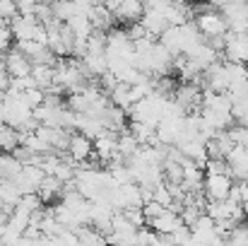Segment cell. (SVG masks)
<instances>
[{"instance_id":"4316f807","label":"cell","mask_w":248,"mask_h":246,"mask_svg":"<svg viewBox=\"0 0 248 246\" xmlns=\"http://www.w3.org/2000/svg\"><path fill=\"white\" fill-rule=\"evenodd\" d=\"M12 39H15V34H12L10 24H0V53L10 51V46H12Z\"/></svg>"},{"instance_id":"484cf974","label":"cell","mask_w":248,"mask_h":246,"mask_svg":"<svg viewBox=\"0 0 248 246\" xmlns=\"http://www.w3.org/2000/svg\"><path fill=\"white\" fill-rule=\"evenodd\" d=\"M58 246H80V237H78V232H73V230H63L58 237H53Z\"/></svg>"},{"instance_id":"8fae6325","label":"cell","mask_w":248,"mask_h":246,"mask_svg":"<svg viewBox=\"0 0 248 246\" xmlns=\"http://www.w3.org/2000/svg\"><path fill=\"white\" fill-rule=\"evenodd\" d=\"M94 155L106 164L113 162V157L118 155V133L106 131L101 138H96L94 140Z\"/></svg>"},{"instance_id":"277c9868","label":"cell","mask_w":248,"mask_h":246,"mask_svg":"<svg viewBox=\"0 0 248 246\" xmlns=\"http://www.w3.org/2000/svg\"><path fill=\"white\" fill-rule=\"evenodd\" d=\"M232 188H234V181L232 176L227 174H205V198L210 203H222V200H229L232 196Z\"/></svg>"},{"instance_id":"52a82bcc","label":"cell","mask_w":248,"mask_h":246,"mask_svg":"<svg viewBox=\"0 0 248 246\" xmlns=\"http://www.w3.org/2000/svg\"><path fill=\"white\" fill-rule=\"evenodd\" d=\"M147 227L155 230L159 237H171V234H176V232H178L181 227H186V225H183V220H181V213L166 210V213H162L157 220H152Z\"/></svg>"},{"instance_id":"d6986e66","label":"cell","mask_w":248,"mask_h":246,"mask_svg":"<svg viewBox=\"0 0 248 246\" xmlns=\"http://www.w3.org/2000/svg\"><path fill=\"white\" fill-rule=\"evenodd\" d=\"M31 78L36 80L39 84V89H48L51 84H53V78H56V68H51V66H34L31 68Z\"/></svg>"},{"instance_id":"9a60e30c","label":"cell","mask_w":248,"mask_h":246,"mask_svg":"<svg viewBox=\"0 0 248 246\" xmlns=\"http://www.w3.org/2000/svg\"><path fill=\"white\" fill-rule=\"evenodd\" d=\"M145 15V5L138 2V0H121V7L116 10V22H128V24H135L140 22Z\"/></svg>"},{"instance_id":"4fadbf2b","label":"cell","mask_w":248,"mask_h":246,"mask_svg":"<svg viewBox=\"0 0 248 246\" xmlns=\"http://www.w3.org/2000/svg\"><path fill=\"white\" fill-rule=\"evenodd\" d=\"M227 164H229V169H232V176H236L239 181H248V148L236 145V148L229 152Z\"/></svg>"},{"instance_id":"e0dca14e","label":"cell","mask_w":248,"mask_h":246,"mask_svg":"<svg viewBox=\"0 0 248 246\" xmlns=\"http://www.w3.org/2000/svg\"><path fill=\"white\" fill-rule=\"evenodd\" d=\"M140 143L135 140V135L130 133V131H123V133H118V155L128 162V160H133L138 152H140Z\"/></svg>"},{"instance_id":"7a4b0ae2","label":"cell","mask_w":248,"mask_h":246,"mask_svg":"<svg viewBox=\"0 0 248 246\" xmlns=\"http://www.w3.org/2000/svg\"><path fill=\"white\" fill-rule=\"evenodd\" d=\"M195 27L202 36H207L210 41L212 39H219V36H227L229 27H227V19L222 17V12L210 5V7H195Z\"/></svg>"},{"instance_id":"ac0fdd59","label":"cell","mask_w":248,"mask_h":246,"mask_svg":"<svg viewBox=\"0 0 248 246\" xmlns=\"http://www.w3.org/2000/svg\"><path fill=\"white\" fill-rule=\"evenodd\" d=\"M89 22H92V27H94L96 32H106V29L116 22V17H113L104 5H96V2H94V7H92V12H89Z\"/></svg>"},{"instance_id":"ba28073f","label":"cell","mask_w":248,"mask_h":246,"mask_svg":"<svg viewBox=\"0 0 248 246\" xmlns=\"http://www.w3.org/2000/svg\"><path fill=\"white\" fill-rule=\"evenodd\" d=\"M190 234H193V242L198 246H210L217 239V222L207 215H202L193 227H190Z\"/></svg>"},{"instance_id":"f1b7e54d","label":"cell","mask_w":248,"mask_h":246,"mask_svg":"<svg viewBox=\"0 0 248 246\" xmlns=\"http://www.w3.org/2000/svg\"><path fill=\"white\" fill-rule=\"evenodd\" d=\"M36 2H31V0H22V2H17V12L22 15V17H34L36 15Z\"/></svg>"},{"instance_id":"f546056e","label":"cell","mask_w":248,"mask_h":246,"mask_svg":"<svg viewBox=\"0 0 248 246\" xmlns=\"http://www.w3.org/2000/svg\"><path fill=\"white\" fill-rule=\"evenodd\" d=\"M10 82H12V78H10L7 73H0V97H5V94H7Z\"/></svg>"},{"instance_id":"e575fe53","label":"cell","mask_w":248,"mask_h":246,"mask_svg":"<svg viewBox=\"0 0 248 246\" xmlns=\"http://www.w3.org/2000/svg\"><path fill=\"white\" fill-rule=\"evenodd\" d=\"M0 246H2V244H0Z\"/></svg>"},{"instance_id":"836d02e7","label":"cell","mask_w":248,"mask_h":246,"mask_svg":"<svg viewBox=\"0 0 248 246\" xmlns=\"http://www.w3.org/2000/svg\"><path fill=\"white\" fill-rule=\"evenodd\" d=\"M246 68H248V63H246Z\"/></svg>"},{"instance_id":"5b68a950","label":"cell","mask_w":248,"mask_h":246,"mask_svg":"<svg viewBox=\"0 0 248 246\" xmlns=\"http://www.w3.org/2000/svg\"><path fill=\"white\" fill-rule=\"evenodd\" d=\"M222 56L227 58V63L246 66L248 63V34H232V32H227Z\"/></svg>"},{"instance_id":"7402d4cb","label":"cell","mask_w":248,"mask_h":246,"mask_svg":"<svg viewBox=\"0 0 248 246\" xmlns=\"http://www.w3.org/2000/svg\"><path fill=\"white\" fill-rule=\"evenodd\" d=\"M155 203H159L162 208H166V210H171L173 205H176V200H173V196H171V191L166 188V183H162V186H157L155 191Z\"/></svg>"},{"instance_id":"d6a6232c","label":"cell","mask_w":248,"mask_h":246,"mask_svg":"<svg viewBox=\"0 0 248 246\" xmlns=\"http://www.w3.org/2000/svg\"><path fill=\"white\" fill-rule=\"evenodd\" d=\"M0 210H2V205H0Z\"/></svg>"},{"instance_id":"1f68e13d","label":"cell","mask_w":248,"mask_h":246,"mask_svg":"<svg viewBox=\"0 0 248 246\" xmlns=\"http://www.w3.org/2000/svg\"><path fill=\"white\" fill-rule=\"evenodd\" d=\"M2 157H5V152H2V150H0V160H2Z\"/></svg>"},{"instance_id":"ffe728a7","label":"cell","mask_w":248,"mask_h":246,"mask_svg":"<svg viewBox=\"0 0 248 246\" xmlns=\"http://www.w3.org/2000/svg\"><path fill=\"white\" fill-rule=\"evenodd\" d=\"M17 148H19V133L5 126V128L0 131V150H2L5 155H12Z\"/></svg>"},{"instance_id":"cb8c5ba5","label":"cell","mask_w":248,"mask_h":246,"mask_svg":"<svg viewBox=\"0 0 248 246\" xmlns=\"http://www.w3.org/2000/svg\"><path fill=\"white\" fill-rule=\"evenodd\" d=\"M17 2L12 0H0V19H5V24H10L15 17H17Z\"/></svg>"},{"instance_id":"6da1fadb","label":"cell","mask_w":248,"mask_h":246,"mask_svg":"<svg viewBox=\"0 0 248 246\" xmlns=\"http://www.w3.org/2000/svg\"><path fill=\"white\" fill-rule=\"evenodd\" d=\"M159 44L164 46L173 58H178V56H188L198 44H202V34L198 32L195 22H188L183 27H169L164 34H162V41Z\"/></svg>"},{"instance_id":"8992f818","label":"cell","mask_w":248,"mask_h":246,"mask_svg":"<svg viewBox=\"0 0 248 246\" xmlns=\"http://www.w3.org/2000/svg\"><path fill=\"white\" fill-rule=\"evenodd\" d=\"M219 56H222V53H217V51H215L207 41H202V44H198V46H195V49H193V51L186 56V58H188V61H193V63H195L202 73H207L212 66H217V63H219Z\"/></svg>"},{"instance_id":"5bb4252c","label":"cell","mask_w":248,"mask_h":246,"mask_svg":"<svg viewBox=\"0 0 248 246\" xmlns=\"http://www.w3.org/2000/svg\"><path fill=\"white\" fill-rule=\"evenodd\" d=\"M140 24L145 27V32L150 34V36H162L166 29H169V22H166V15L164 12H157V10H145V15H142V19H140Z\"/></svg>"},{"instance_id":"30bf717a","label":"cell","mask_w":248,"mask_h":246,"mask_svg":"<svg viewBox=\"0 0 248 246\" xmlns=\"http://www.w3.org/2000/svg\"><path fill=\"white\" fill-rule=\"evenodd\" d=\"M5 63H7V75L12 80H22V78H29L31 75V61L27 56H22L17 49H12L7 56H5Z\"/></svg>"},{"instance_id":"3957f363","label":"cell","mask_w":248,"mask_h":246,"mask_svg":"<svg viewBox=\"0 0 248 246\" xmlns=\"http://www.w3.org/2000/svg\"><path fill=\"white\" fill-rule=\"evenodd\" d=\"M222 17L227 19V27L232 34H248V2H222V5H215Z\"/></svg>"},{"instance_id":"4dcf8cb0","label":"cell","mask_w":248,"mask_h":246,"mask_svg":"<svg viewBox=\"0 0 248 246\" xmlns=\"http://www.w3.org/2000/svg\"><path fill=\"white\" fill-rule=\"evenodd\" d=\"M210 246H229V239H219V237H217V239H215Z\"/></svg>"},{"instance_id":"44dd1931","label":"cell","mask_w":248,"mask_h":246,"mask_svg":"<svg viewBox=\"0 0 248 246\" xmlns=\"http://www.w3.org/2000/svg\"><path fill=\"white\" fill-rule=\"evenodd\" d=\"M17 208H22V210H27V213L31 215V213H36V210H41V208H44V200L39 198V193H27V196H22V198H19Z\"/></svg>"},{"instance_id":"9c48e42d","label":"cell","mask_w":248,"mask_h":246,"mask_svg":"<svg viewBox=\"0 0 248 246\" xmlns=\"http://www.w3.org/2000/svg\"><path fill=\"white\" fill-rule=\"evenodd\" d=\"M68 155L75 160V162H87L89 157H94V140L87 138L82 133H73L70 135V145H68Z\"/></svg>"},{"instance_id":"d4e9b609","label":"cell","mask_w":248,"mask_h":246,"mask_svg":"<svg viewBox=\"0 0 248 246\" xmlns=\"http://www.w3.org/2000/svg\"><path fill=\"white\" fill-rule=\"evenodd\" d=\"M229 246H248V227L246 225H239V227L232 232Z\"/></svg>"},{"instance_id":"7c38bea8","label":"cell","mask_w":248,"mask_h":246,"mask_svg":"<svg viewBox=\"0 0 248 246\" xmlns=\"http://www.w3.org/2000/svg\"><path fill=\"white\" fill-rule=\"evenodd\" d=\"M39 24L41 22L36 17H22V15H17L10 22V29H12V34H15L17 41H34V34H36Z\"/></svg>"},{"instance_id":"83f0119b","label":"cell","mask_w":248,"mask_h":246,"mask_svg":"<svg viewBox=\"0 0 248 246\" xmlns=\"http://www.w3.org/2000/svg\"><path fill=\"white\" fill-rule=\"evenodd\" d=\"M142 213H145V217H147V225H150V222H152V220H157L162 213H166V208H162L159 203H155V200H152V203H147V205L142 208Z\"/></svg>"},{"instance_id":"2e32d148","label":"cell","mask_w":248,"mask_h":246,"mask_svg":"<svg viewBox=\"0 0 248 246\" xmlns=\"http://www.w3.org/2000/svg\"><path fill=\"white\" fill-rule=\"evenodd\" d=\"M82 66L89 75H96V78H104L108 73V58H106V53H87L82 58Z\"/></svg>"},{"instance_id":"603a6c76","label":"cell","mask_w":248,"mask_h":246,"mask_svg":"<svg viewBox=\"0 0 248 246\" xmlns=\"http://www.w3.org/2000/svg\"><path fill=\"white\" fill-rule=\"evenodd\" d=\"M123 215H125V220L135 227V230H142V227H147V217H145V213H142V208H130V210H123Z\"/></svg>"}]
</instances>
